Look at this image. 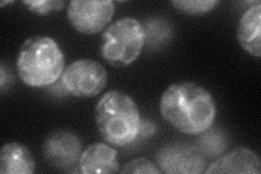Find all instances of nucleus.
Listing matches in <instances>:
<instances>
[{"label": "nucleus", "instance_id": "5", "mask_svg": "<svg viewBox=\"0 0 261 174\" xmlns=\"http://www.w3.org/2000/svg\"><path fill=\"white\" fill-rule=\"evenodd\" d=\"M62 85L69 94L79 98L99 95L107 85L108 73L102 64L92 59H79L64 69Z\"/></svg>", "mask_w": 261, "mask_h": 174}, {"label": "nucleus", "instance_id": "6", "mask_svg": "<svg viewBox=\"0 0 261 174\" xmlns=\"http://www.w3.org/2000/svg\"><path fill=\"white\" fill-rule=\"evenodd\" d=\"M114 15L110 0H73L68 6V19L72 27L85 35L105 30Z\"/></svg>", "mask_w": 261, "mask_h": 174}, {"label": "nucleus", "instance_id": "16", "mask_svg": "<svg viewBox=\"0 0 261 174\" xmlns=\"http://www.w3.org/2000/svg\"><path fill=\"white\" fill-rule=\"evenodd\" d=\"M122 173H130V174H141V173H151V174H159L162 173L158 165L153 163L151 160L147 158H135L128 161L123 168L120 170Z\"/></svg>", "mask_w": 261, "mask_h": 174}, {"label": "nucleus", "instance_id": "8", "mask_svg": "<svg viewBox=\"0 0 261 174\" xmlns=\"http://www.w3.org/2000/svg\"><path fill=\"white\" fill-rule=\"evenodd\" d=\"M82 152L83 144L81 138L70 131H55L46 137L43 144L46 160L61 170L79 164Z\"/></svg>", "mask_w": 261, "mask_h": 174}, {"label": "nucleus", "instance_id": "11", "mask_svg": "<svg viewBox=\"0 0 261 174\" xmlns=\"http://www.w3.org/2000/svg\"><path fill=\"white\" fill-rule=\"evenodd\" d=\"M236 34L245 52L256 58L261 57V4L259 2L242 14Z\"/></svg>", "mask_w": 261, "mask_h": 174}, {"label": "nucleus", "instance_id": "7", "mask_svg": "<svg viewBox=\"0 0 261 174\" xmlns=\"http://www.w3.org/2000/svg\"><path fill=\"white\" fill-rule=\"evenodd\" d=\"M157 164L161 172L197 174L207 168L206 157L197 147L185 143H170L160 148Z\"/></svg>", "mask_w": 261, "mask_h": 174}, {"label": "nucleus", "instance_id": "12", "mask_svg": "<svg viewBox=\"0 0 261 174\" xmlns=\"http://www.w3.org/2000/svg\"><path fill=\"white\" fill-rule=\"evenodd\" d=\"M35 160L30 149L23 144H5L0 152V173L32 174L35 172Z\"/></svg>", "mask_w": 261, "mask_h": 174}, {"label": "nucleus", "instance_id": "17", "mask_svg": "<svg viewBox=\"0 0 261 174\" xmlns=\"http://www.w3.org/2000/svg\"><path fill=\"white\" fill-rule=\"evenodd\" d=\"M8 79L7 77V72L5 69V65L2 64V67H0V86H2V90L4 92L5 89V85H6V80Z\"/></svg>", "mask_w": 261, "mask_h": 174}, {"label": "nucleus", "instance_id": "2", "mask_svg": "<svg viewBox=\"0 0 261 174\" xmlns=\"http://www.w3.org/2000/svg\"><path fill=\"white\" fill-rule=\"evenodd\" d=\"M95 122L105 142L118 147L133 143L142 129L136 103L120 90H109L100 97L95 108Z\"/></svg>", "mask_w": 261, "mask_h": 174}, {"label": "nucleus", "instance_id": "10", "mask_svg": "<svg viewBox=\"0 0 261 174\" xmlns=\"http://www.w3.org/2000/svg\"><path fill=\"white\" fill-rule=\"evenodd\" d=\"M79 168L84 174L117 173L120 171L118 152L105 143L88 145L82 152Z\"/></svg>", "mask_w": 261, "mask_h": 174}, {"label": "nucleus", "instance_id": "1", "mask_svg": "<svg viewBox=\"0 0 261 174\" xmlns=\"http://www.w3.org/2000/svg\"><path fill=\"white\" fill-rule=\"evenodd\" d=\"M160 113L181 133L199 135L214 127L217 105L212 95L197 83L177 82L163 92Z\"/></svg>", "mask_w": 261, "mask_h": 174}, {"label": "nucleus", "instance_id": "3", "mask_svg": "<svg viewBox=\"0 0 261 174\" xmlns=\"http://www.w3.org/2000/svg\"><path fill=\"white\" fill-rule=\"evenodd\" d=\"M64 54L58 41L37 35L22 44L16 59L19 78L30 87H47L58 81L65 69Z\"/></svg>", "mask_w": 261, "mask_h": 174}, {"label": "nucleus", "instance_id": "9", "mask_svg": "<svg viewBox=\"0 0 261 174\" xmlns=\"http://www.w3.org/2000/svg\"><path fill=\"white\" fill-rule=\"evenodd\" d=\"M260 172L261 162L259 155L248 147H236L212 161L207 165L203 173L260 174Z\"/></svg>", "mask_w": 261, "mask_h": 174}, {"label": "nucleus", "instance_id": "4", "mask_svg": "<svg viewBox=\"0 0 261 174\" xmlns=\"http://www.w3.org/2000/svg\"><path fill=\"white\" fill-rule=\"evenodd\" d=\"M146 38V30L137 19H119L102 33L101 57L113 67H127L141 56Z\"/></svg>", "mask_w": 261, "mask_h": 174}, {"label": "nucleus", "instance_id": "15", "mask_svg": "<svg viewBox=\"0 0 261 174\" xmlns=\"http://www.w3.org/2000/svg\"><path fill=\"white\" fill-rule=\"evenodd\" d=\"M22 4L32 13L37 15H47L49 13L60 11L65 6V2L63 0H33V2H23Z\"/></svg>", "mask_w": 261, "mask_h": 174}, {"label": "nucleus", "instance_id": "13", "mask_svg": "<svg viewBox=\"0 0 261 174\" xmlns=\"http://www.w3.org/2000/svg\"><path fill=\"white\" fill-rule=\"evenodd\" d=\"M198 136L197 148L203 156L208 157V158H215V157L220 156L227 147L225 136L221 132L212 130V127Z\"/></svg>", "mask_w": 261, "mask_h": 174}, {"label": "nucleus", "instance_id": "14", "mask_svg": "<svg viewBox=\"0 0 261 174\" xmlns=\"http://www.w3.org/2000/svg\"><path fill=\"white\" fill-rule=\"evenodd\" d=\"M220 3L217 0H175L171 5L186 14L198 15L212 11Z\"/></svg>", "mask_w": 261, "mask_h": 174}]
</instances>
